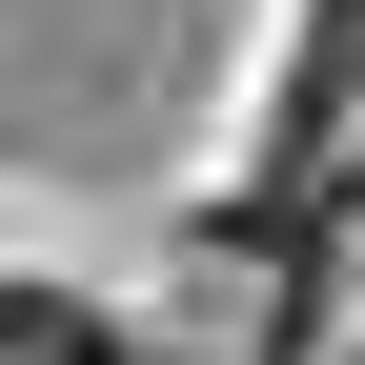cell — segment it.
<instances>
[{
    "label": "cell",
    "mask_w": 365,
    "mask_h": 365,
    "mask_svg": "<svg viewBox=\"0 0 365 365\" xmlns=\"http://www.w3.org/2000/svg\"><path fill=\"white\" fill-rule=\"evenodd\" d=\"M0 365H122V345L81 325V304H0Z\"/></svg>",
    "instance_id": "obj_1"
}]
</instances>
